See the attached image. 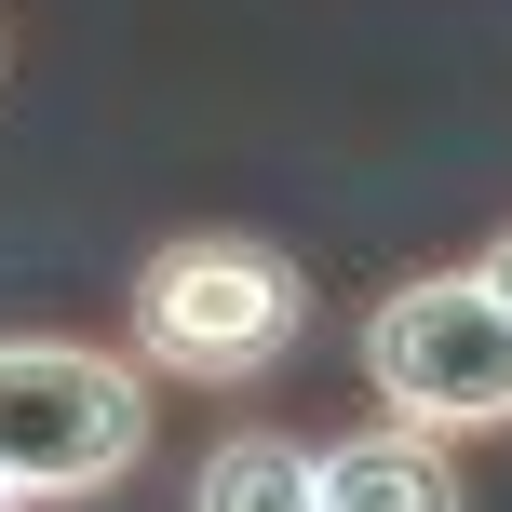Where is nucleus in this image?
<instances>
[{
  "label": "nucleus",
  "instance_id": "obj_2",
  "mask_svg": "<svg viewBox=\"0 0 512 512\" xmlns=\"http://www.w3.org/2000/svg\"><path fill=\"white\" fill-rule=\"evenodd\" d=\"M149 459V364L95 337H0V486L14 512L108 499Z\"/></svg>",
  "mask_w": 512,
  "mask_h": 512
},
{
  "label": "nucleus",
  "instance_id": "obj_5",
  "mask_svg": "<svg viewBox=\"0 0 512 512\" xmlns=\"http://www.w3.org/2000/svg\"><path fill=\"white\" fill-rule=\"evenodd\" d=\"M189 512H324L297 432H230L203 472H189Z\"/></svg>",
  "mask_w": 512,
  "mask_h": 512
},
{
  "label": "nucleus",
  "instance_id": "obj_6",
  "mask_svg": "<svg viewBox=\"0 0 512 512\" xmlns=\"http://www.w3.org/2000/svg\"><path fill=\"white\" fill-rule=\"evenodd\" d=\"M472 270H486V297H499V310H512V230H499V243H486V256H472Z\"/></svg>",
  "mask_w": 512,
  "mask_h": 512
},
{
  "label": "nucleus",
  "instance_id": "obj_1",
  "mask_svg": "<svg viewBox=\"0 0 512 512\" xmlns=\"http://www.w3.org/2000/svg\"><path fill=\"white\" fill-rule=\"evenodd\" d=\"M310 337V270L256 230H176L135 256V297H122V351L149 378H203V391H243L270 378L283 351Z\"/></svg>",
  "mask_w": 512,
  "mask_h": 512
},
{
  "label": "nucleus",
  "instance_id": "obj_4",
  "mask_svg": "<svg viewBox=\"0 0 512 512\" xmlns=\"http://www.w3.org/2000/svg\"><path fill=\"white\" fill-rule=\"evenodd\" d=\"M310 486H324V512H472L459 445L418 432V418H378V432L310 445Z\"/></svg>",
  "mask_w": 512,
  "mask_h": 512
},
{
  "label": "nucleus",
  "instance_id": "obj_7",
  "mask_svg": "<svg viewBox=\"0 0 512 512\" xmlns=\"http://www.w3.org/2000/svg\"><path fill=\"white\" fill-rule=\"evenodd\" d=\"M0 512H14V486H0Z\"/></svg>",
  "mask_w": 512,
  "mask_h": 512
},
{
  "label": "nucleus",
  "instance_id": "obj_3",
  "mask_svg": "<svg viewBox=\"0 0 512 512\" xmlns=\"http://www.w3.org/2000/svg\"><path fill=\"white\" fill-rule=\"evenodd\" d=\"M364 378L391 418L418 432H512V310L486 297V270H418L364 310Z\"/></svg>",
  "mask_w": 512,
  "mask_h": 512
}]
</instances>
